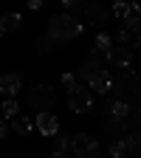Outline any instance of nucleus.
I'll list each match as a JSON object with an SVG mask.
<instances>
[{
  "mask_svg": "<svg viewBox=\"0 0 141 158\" xmlns=\"http://www.w3.org/2000/svg\"><path fill=\"white\" fill-rule=\"evenodd\" d=\"M28 9L37 11V9H43V3H39V0H28Z\"/></svg>",
  "mask_w": 141,
  "mask_h": 158,
  "instance_id": "26",
  "label": "nucleus"
},
{
  "mask_svg": "<svg viewBox=\"0 0 141 158\" xmlns=\"http://www.w3.org/2000/svg\"><path fill=\"white\" fill-rule=\"evenodd\" d=\"M54 43H56V40H54L51 34L39 37V40H37V51H39V54H45V51H51V48H54Z\"/></svg>",
  "mask_w": 141,
  "mask_h": 158,
  "instance_id": "21",
  "label": "nucleus"
},
{
  "mask_svg": "<svg viewBox=\"0 0 141 158\" xmlns=\"http://www.w3.org/2000/svg\"><path fill=\"white\" fill-rule=\"evenodd\" d=\"M107 20V9L99 6V3H90L88 11H85V26H93V28H102Z\"/></svg>",
  "mask_w": 141,
  "mask_h": 158,
  "instance_id": "11",
  "label": "nucleus"
},
{
  "mask_svg": "<svg viewBox=\"0 0 141 158\" xmlns=\"http://www.w3.org/2000/svg\"><path fill=\"white\" fill-rule=\"evenodd\" d=\"M65 9H68V14H73V17L88 11V6L82 3V0H65Z\"/></svg>",
  "mask_w": 141,
  "mask_h": 158,
  "instance_id": "19",
  "label": "nucleus"
},
{
  "mask_svg": "<svg viewBox=\"0 0 141 158\" xmlns=\"http://www.w3.org/2000/svg\"><path fill=\"white\" fill-rule=\"evenodd\" d=\"M127 152H133V155H138L141 158V133L138 130H133V133H127Z\"/></svg>",
  "mask_w": 141,
  "mask_h": 158,
  "instance_id": "16",
  "label": "nucleus"
},
{
  "mask_svg": "<svg viewBox=\"0 0 141 158\" xmlns=\"http://www.w3.org/2000/svg\"><path fill=\"white\" fill-rule=\"evenodd\" d=\"M6 135H9V124L3 122V118H0V138H6Z\"/></svg>",
  "mask_w": 141,
  "mask_h": 158,
  "instance_id": "25",
  "label": "nucleus"
},
{
  "mask_svg": "<svg viewBox=\"0 0 141 158\" xmlns=\"http://www.w3.org/2000/svg\"><path fill=\"white\" fill-rule=\"evenodd\" d=\"M107 62L118 71H130V62H133V51L124 48V45H113V51L107 54Z\"/></svg>",
  "mask_w": 141,
  "mask_h": 158,
  "instance_id": "8",
  "label": "nucleus"
},
{
  "mask_svg": "<svg viewBox=\"0 0 141 158\" xmlns=\"http://www.w3.org/2000/svg\"><path fill=\"white\" fill-rule=\"evenodd\" d=\"M37 130L39 135H59V122H56V116L48 110V113H39L37 116Z\"/></svg>",
  "mask_w": 141,
  "mask_h": 158,
  "instance_id": "10",
  "label": "nucleus"
},
{
  "mask_svg": "<svg viewBox=\"0 0 141 158\" xmlns=\"http://www.w3.org/2000/svg\"><path fill=\"white\" fill-rule=\"evenodd\" d=\"M73 147V138L71 135H54V152H59V155H68V150Z\"/></svg>",
  "mask_w": 141,
  "mask_h": 158,
  "instance_id": "14",
  "label": "nucleus"
},
{
  "mask_svg": "<svg viewBox=\"0 0 141 158\" xmlns=\"http://www.w3.org/2000/svg\"><path fill=\"white\" fill-rule=\"evenodd\" d=\"M133 11H135V14L141 17V3H135V6H133Z\"/></svg>",
  "mask_w": 141,
  "mask_h": 158,
  "instance_id": "27",
  "label": "nucleus"
},
{
  "mask_svg": "<svg viewBox=\"0 0 141 158\" xmlns=\"http://www.w3.org/2000/svg\"><path fill=\"white\" fill-rule=\"evenodd\" d=\"M51 158H68V155H59V152H54V155H51Z\"/></svg>",
  "mask_w": 141,
  "mask_h": 158,
  "instance_id": "28",
  "label": "nucleus"
},
{
  "mask_svg": "<svg viewBox=\"0 0 141 158\" xmlns=\"http://www.w3.org/2000/svg\"><path fill=\"white\" fill-rule=\"evenodd\" d=\"M96 51H99V54H110V51H113V45H110V34L99 31V37H96Z\"/></svg>",
  "mask_w": 141,
  "mask_h": 158,
  "instance_id": "17",
  "label": "nucleus"
},
{
  "mask_svg": "<svg viewBox=\"0 0 141 158\" xmlns=\"http://www.w3.org/2000/svg\"><path fill=\"white\" fill-rule=\"evenodd\" d=\"M79 85H82V82H79V76H73V73H65V76H62V88H65L68 93H71V90H76Z\"/></svg>",
  "mask_w": 141,
  "mask_h": 158,
  "instance_id": "22",
  "label": "nucleus"
},
{
  "mask_svg": "<svg viewBox=\"0 0 141 158\" xmlns=\"http://www.w3.org/2000/svg\"><path fill=\"white\" fill-rule=\"evenodd\" d=\"M138 124H141V107H133V113H130V130L138 127Z\"/></svg>",
  "mask_w": 141,
  "mask_h": 158,
  "instance_id": "24",
  "label": "nucleus"
},
{
  "mask_svg": "<svg viewBox=\"0 0 141 158\" xmlns=\"http://www.w3.org/2000/svg\"><path fill=\"white\" fill-rule=\"evenodd\" d=\"M113 14L122 17V20H127V17L133 14V6H130V3H116V6H113Z\"/></svg>",
  "mask_w": 141,
  "mask_h": 158,
  "instance_id": "23",
  "label": "nucleus"
},
{
  "mask_svg": "<svg viewBox=\"0 0 141 158\" xmlns=\"http://www.w3.org/2000/svg\"><path fill=\"white\" fill-rule=\"evenodd\" d=\"M82 31H85V26L79 23V17H73L68 11L65 14H54L48 20V34L54 40H76Z\"/></svg>",
  "mask_w": 141,
  "mask_h": 158,
  "instance_id": "1",
  "label": "nucleus"
},
{
  "mask_svg": "<svg viewBox=\"0 0 141 158\" xmlns=\"http://www.w3.org/2000/svg\"><path fill=\"white\" fill-rule=\"evenodd\" d=\"M3 116H6V118H11V122L20 116V105L14 102V99H6V102H3Z\"/></svg>",
  "mask_w": 141,
  "mask_h": 158,
  "instance_id": "18",
  "label": "nucleus"
},
{
  "mask_svg": "<svg viewBox=\"0 0 141 158\" xmlns=\"http://www.w3.org/2000/svg\"><path fill=\"white\" fill-rule=\"evenodd\" d=\"M113 93H116L118 102H130L133 96L141 93V88H138V76H135L133 71H118L116 79H113Z\"/></svg>",
  "mask_w": 141,
  "mask_h": 158,
  "instance_id": "2",
  "label": "nucleus"
},
{
  "mask_svg": "<svg viewBox=\"0 0 141 158\" xmlns=\"http://www.w3.org/2000/svg\"><path fill=\"white\" fill-rule=\"evenodd\" d=\"M20 88H23L20 73H6V76H0V93H3L6 99H14V96L20 93Z\"/></svg>",
  "mask_w": 141,
  "mask_h": 158,
  "instance_id": "9",
  "label": "nucleus"
},
{
  "mask_svg": "<svg viewBox=\"0 0 141 158\" xmlns=\"http://www.w3.org/2000/svg\"><path fill=\"white\" fill-rule=\"evenodd\" d=\"M127 152V141H124V138H116V141L110 144V158H122Z\"/></svg>",
  "mask_w": 141,
  "mask_h": 158,
  "instance_id": "20",
  "label": "nucleus"
},
{
  "mask_svg": "<svg viewBox=\"0 0 141 158\" xmlns=\"http://www.w3.org/2000/svg\"><path fill=\"white\" fill-rule=\"evenodd\" d=\"M11 127H14V130H17L20 135H28V133H31V130L37 127V122H31L28 116H17L14 122H11Z\"/></svg>",
  "mask_w": 141,
  "mask_h": 158,
  "instance_id": "13",
  "label": "nucleus"
},
{
  "mask_svg": "<svg viewBox=\"0 0 141 158\" xmlns=\"http://www.w3.org/2000/svg\"><path fill=\"white\" fill-rule=\"evenodd\" d=\"M3 34H6V31H3V26H0V37H3Z\"/></svg>",
  "mask_w": 141,
  "mask_h": 158,
  "instance_id": "29",
  "label": "nucleus"
},
{
  "mask_svg": "<svg viewBox=\"0 0 141 158\" xmlns=\"http://www.w3.org/2000/svg\"><path fill=\"white\" fill-rule=\"evenodd\" d=\"M71 152H73L76 158H99V144H96L93 135L79 133V135H73V147H71Z\"/></svg>",
  "mask_w": 141,
  "mask_h": 158,
  "instance_id": "5",
  "label": "nucleus"
},
{
  "mask_svg": "<svg viewBox=\"0 0 141 158\" xmlns=\"http://www.w3.org/2000/svg\"><path fill=\"white\" fill-rule=\"evenodd\" d=\"M79 73H82V79H90L93 76H99V73H105V54H99L96 48L85 56V62H82V68H79Z\"/></svg>",
  "mask_w": 141,
  "mask_h": 158,
  "instance_id": "7",
  "label": "nucleus"
},
{
  "mask_svg": "<svg viewBox=\"0 0 141 158\" xmlns=\"http://www.w3.org/2000/svg\"><path fill=\"white\" fill-rule=\"evenodd\" d=\"M118 45L124 48H135L141 45V17L138 14H130L127 20H122V28H118Z\"/></svg>",
  "mask_w": 141,
  "mask_h": 158,
  "instance_id": "3",
  "label": "nucleus"
},
{
  "mask_svg": "<svg viewBox=\"0 0 141 158\" xmlns=\"http://www.w3.org/2000/svg\"><path fill=\"white\" fill-rule=\"evenodd\" d=\"M20 14L17 11H11V14H0V26H3V31H17L20 28Z\"/></svg>",
  "mask_w": 141,
  "mask_h": 158,
  "instance_id": "15",
  "label": "nucleus"
},
{
  "mask_svg": "<svg viewBox=\"0 0 141 158\" xmlns=\"http://www.w3.org/2000/svg\"><path fill=\"white\" fill-rule=\"evenodd\" d=\"M88 85H90V90H96V93H102V96H105V93H110V90H113V79H110V73L105 71V73L93 76Z\"/></svg>",
  "mask_w": 141,
  "mask_h": 158,
  "instance_id": "12",
  "label": "nucleus"
},
{
  "mask_svg": "<svg viewBox=\"0 0 141 158\" xmlns=\"http://www.w3.org/2000/svg\"><path fill=\"white\" fill-rule=\"evenodd\" d=\"M54 102H56V90L51 85H34L28 90V105L37 107L39 113H48L54 107Z\"/></svg>",
  "mask_w": 141,
  "mask_h": 158,
  "instance_id": "4",
  "label": "nucleus"
},
{
  "mask_svg": "<svg viewBox=\"0 0 141 158\" xmlns=\"http://www.w3.org/2000/svg\"><path fill=\"white\" fill-rule=\"evenodd\" d=\"M68 107H71L73 113H88V110L93 107V93H90V88L79 85L76 90H71V93H68Z\"/></svg>",
  "mask_w": 141,
  "mask_h": 158,
  "instance_id": "6",
  "label": "nucleus"
}]
</instances>
